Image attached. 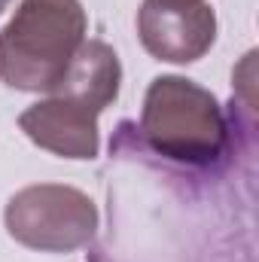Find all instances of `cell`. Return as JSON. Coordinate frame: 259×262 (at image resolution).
<instances>
[{"label": "cell", "mask_w": 259, "mask_h": 262, "mask_svg": "<svg viewBox=\"0 0 259 262\" xmlns=\"http://www.w3.org/2000/svg\"><path fill=\"white\" fill-rule=\"evenodd\" d=\"M3 220L18 244L40 253L79 250L98 232L95 201L61 183H37L18 189L9 198Z\"/></svg>", "instance_id": "3"}, {"label": "cell", "mask_w": 259, "mask_h": 262, "mask_svg": "<svg viewBox=\"0 0 259 262\" xmlns=\"http://www.w3.org/2000/svg\"><path fill=\"white\" fill-rule=\"evenodd\" d=\"M79 0H21L0 31V79L15 92H52L85 43Z\"/></svg>", "instance_id": "1"}, {"label": "cell", "mask_w": 259, "mask_h": 262, "mask_svg": "<svg viewBox=\"0 0 259 262\" xmlns=\"http://www.w3.org/2000/svg\"><path fill=\"white\" fill-rule=\"evenodd\" d=\"M98 110L67 98V95H49L37 104H31L21 116V131L43 149L61 156V159H95L98 156Z\"/></svg>", "instance_id": "5"}, {"label": "cell", "mask_w": 259, "mask_h": 262, "mask_svg": "<svg viewBox=\"0 0 259 262\" xmlns=\"http://www.w3.org/2000/svg\"><path fill=\"white\" fill-rule=\"evenodd\" d=\"M119 82H122V67H119L116 52L101 40H85L67 67L64 79L49 95L76 98L101 113L119 98Z\"/></svg>", "instance_id": "6"}, {"label": "cell", "mask_w": 259, "mask_h": 262, "mask_svg": "<svg viewBox=\"0 0 259 262\" xmlns=\"http://www.w3.org/2000/svg\"><path fill=\"white\" fill-rule=\"evenodd\" d=\"M137 34L153 58L192 64L217 40V12L204 0H143Z\"/></svg>", "instance_id": "4"}, {"label": "cell", "mask_w": 259, "mask_h": 262, "mask_svg": "<svg viewBox=\"0 0 259 262\" xmlns=\"http://www.w3.org/2000/svg\"><path fill=\"white\" fill-rule=\"evenodd\" d=\"M143 140L165 159L213 165L229 143L220 101L186 76H159L146 89L140 113Z\"/></svg>", "instance_id": "2"}, {"label": "cell", "mask_w": 259, "mask_h": 262, "mask_svg": "<svg viewBox=\"0 0 259 262\" xmlns=\"http://www.w3.org/2000/svg\"><path fill=\"white\" fill-rule=\"evenodd\" d=\"M6 6H9V0H0V12H3V9H6Z\"/></svg>", "instance_id": "7"}]
</instances>
